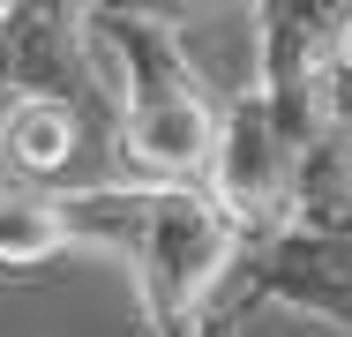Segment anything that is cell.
Instances as JSON below:
<instances>
[{
    "label": "cell",
    "instance_id": "6da1fadb",
    "mask_svg": "<svg viewBox=\"0 0 352 337\" xmlns=\"http://www.w3.org/2000/svg\"><path fill=\"white\" fill-rule=\"evenodd\" d=\"M68 248H105L135 270L150 337H195L240 255V225L203 188H75L53 195Z\"/></svg>",
    "mask_w": 352,
    "mask_h": 337
},
{
    "label": "cell",
    "instance_id": "7a4b0ae2",
    "mask_svg": "<svg viewBox=\"0 0 352 337\" xmlns=\"http://www.w3.org/2000/svg\"><path fill=\"white\" fill-rule=\"evenodd\" d=\"M82 23L120 75V150L142 173V188H203L225 105L188 61L180 30L150 8H82Z\"/></svg>",
    "mask_w": 352,
    "mask_h": 337
},
{
    "label": "cell",
    "instance_id": "3957f363",
    "mask_svg": "<svg viewBox=\"0 0 352 337\" xmlns=\"http://www.w3.org/2000/svg\"><path fill=\"white\" fill-rule=\"evenodd\" d=\"M255 307L322 315L330 330L352 337V232H307V225L248 232L195 337H232Z\"/></svg>",
    "mask_w": 352,
    "mask_h": 337
},
{
    "label": "cell",
    "instance_id": "277c9868",
    "mask_svg": "<svg viewBox=\"0 0 352 337\" xmlns=\"http://www.w3.org/2000/svg\"><path fill=\"white\" fill-rule=\"evenodd\" d=\"M0 61H8V98H45V105L75 113L82 142H105V135L120 142V75L98 53L82 8L68 0L15 8L0 30Z\"/></svg>",
    "mask_w": 352,
    "mask_h": 337
},
{
    "label": "cell",
    "instance_id": "5b68a950",
    "mask_svg": "<svg viewBox=\"0 0 352 337\" xmlns=\"http://www.w3.org/2000/svg\"><path fill=\"white\" fill-rule=\"evenodd\" d=\"M203 195L240 232H278V225H292V142L278 135L263 90L225 98V128H217V157H210Z\"/></svg>",
    "mask_w": 352,
    "mask_h": 337
},
{
    "label": "cell",
    "instance_id": "8992f818",
    "mask_svg": "<svg viewBox=\"0 0 352 337\" xmlns=\"http://www.w3.org/2000/svg\"><path fill=\"white\" fill-rule=\"evenodd\" d=\"M292 225L352 232V61L330 75L315 135L292 150Z\"/></svg>",
    "mask_w": 352,
    "mask_h": 337
},
{
    "label": "cell",
    "instance_id": "52a82bcc",
    "mask_svg": "<svg viewBox=\"0 0 352 337\" xmlns=\"http://www.w3.org/2000/svg\"><path fill=\"white\" fill-rule=\"evenodd\" d=\"M75 150H82L75 113L45 105V98H8V105H0V180H15V188H38V195H45V180H60V173H68Z\"/></svg>",
    "mask_w": 352,
    "mask_h": 337
},
{
    "label": "cell",
    "instance_id": "ba28073f",
    "mask_svg": "<svg viewBox=\"0 0 352 337\" xmlns=\"http://www.w3.org/2000/svg\"><path fill=\"white\" fill-rule=\"evenodd\" d=\"M60 248H68V232L53 217V195L0 180V270H38V263H53Z\"/></svg>",
    "mask_w": 352,
    "mask_h": 337
},
{
    "label": "cell",
    "instance_id": "9c48e42d",
    "mask_svg": "<svg viewBox=\"0 0 352 337\" xmlns=\"http://www.w3.org/2000/svg\"><path fill=\"white\" fill-rule=\"evenodd\" d=\"M345 61H352V23H345Z\"/></svg>",
    "mask_w": 352,
    "mask_h": 337
}]
</instances>
